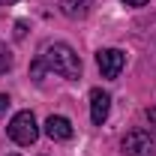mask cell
Masks as SVG:
<instances>
[{"label": "cell", "instance_id": "6da1fadb", "mask_svg": "<svg viewBox=\"0 0 156 156\" xmlns=\"http://www.w3.org/2000/svg\"><path fill=\"white\" fill-rule=\"evenodd\" d=\"M39 60L45 63V72H54V75H60V78H69V81L81 78V60H78V54L66 42H51V45H45L42 54H39Z\"/></svg>", "mask_w": 156, "mask_h": 156}, {"label": "cell", "instance_id": "7a4b0ae2", "mask_svg": "<svg viewBox=\"0 0 156 156\" xmlns=\"http://www.w3.org/2000/svg\"><path fill=\"white\" fill-rule=\"evenodd\" d=\"M6 132H9V138H12L15 144H21V147H30V144L39 138V126H36V117H33V111H18V114L9 120Z\"/></svg>", "mask_w": 156, "mask_h": 156}, {"label": "cell", "instance_id": "3957f363", "mask_svg": "<svg viewBox=\"0 0 156 156\" xmlns=\"http://www.w3.org/2000/svg\"><path fill=\"white\" fill-rule=\"evenodd\" d=\"M123 153L126 156H156V138L147 129H132L123 138Z\"/></svg>", "mask_w": 156, "mask_h": 156}, {"label": "cell", "instance_id": "277c9868", "mask_svg": "<svg viewBox=\"0 0 156 156\" xmlns=\"http://www.w3.org/2000/svg\"><path fill=\"white\" fill-rule=\"evenodd\" d=\"M96 66L102 72V78H117L123 72V66H126V54L120 48H102L96 54Z\"/></svg>", "mask_w": 156, "mask_h": 156}, {"label": "cell", "instance_id": "5b68a950", "mask_svg": "<svg viewBox=\"0 0 156 156\" xmlns=\"http://www.w3.org/2000/svg\"><path fill=\"white\" fill-rule=\"evenodd\" d=\"M108 114H111V96H108L102 87H93V90H90V120H93L96 126H102V123L108 120Z\"/></svg>", "mask_w": 156, "mask_h": 156}, {"label": "cell", "instance_id": "8992f818", "mask_svg": "<svg viewBox=\"0 0 156 156\" xmlns=\"http://www.w3.org/2000/svg\"><path fill=\"white\" fill-rule=\"evenodd\" d=\"M45 135L51 138V141H69L72 138V123L63 114H51L45 120Z\"/></svg>", "mask_w": 156, "mask_h": 156}, {"label": "cell", "instance_id": "52a82bcc", "mask_svg": "<svg viewBox=\"0 0 156 156\" xmlns=\"http://www.w3.org/2000/svg\"><path fill=\"white\" fill-rule=\"evenodd\" d=\"M90 3L93 0H60V12L66 18H84L90 12Z\"/></svg>", "mask_w": 156, "mask_h": 156}, {"label": "cell", "instance_id": "ba28073f", "mask_svg": "<svg viewBox=\"0 0 156 156\" xmlns=\"http://www.w3.org/2000/svg\"><path fill=\"white\" fill-rule=\"evenodd\" d=\"M9 69H12V54H9V48L0 42V75L9 72Z\"/></svg>", "mask_w": 156, "mask_h": 156}, {"label": "cell", "instance_id": "9c48e42d", "mask_svg": "<svg viewBox=\"0 0 156 156\" xmlns=\"http://www.w3.org/2000/svg\"><path fill=\"white\" fill-rule=\"evenodd\" d=\"M42 75H45V63L36 57L33 63H30V78H33V81H42Z\"/></svg>", "mask_w": 156, "mask_h": 156}, {"label": "cell", "instance_id": "30bf717a", "mask_svg": "<svg viewBox=\"0 0 156 156\" xmlns=\"http://www.w3.org/2000/svg\"><path fill=\"white\" fill-rule=\"evenodd\" d=\"M9 102H12V99L6 96V93H0V117H3L6 111H9Z\"/></svg>", "mask_w": 156, "mask_h": 156}, {"label": "cell", "instance_id": "8fae6325", "mask_svg": "<svg viewBox=\"0 0 156 156\" xmlns=\"http://www.w3.org/2000/svg\"><path fill=\"white\" fill-rule=\"evenodd\" d=\"M24 33H27V24L18 21V24H15V39H24Z\"/></svg>", "mask_w": 156, "mask_h": 156}, {"label": "cell", "instance_id": "7c38bea8", "mask_svg": "<svg viewBox=\"0 0 156 156\" xmlns=\"http://www.w3.org/2000/svg\"><path fill=\"white\" fill-rule=\"evenodd\" d=\"M147 120L153 123V129H156V108H147Z\"/></svg>", "mask_w": 156, "mask_h": 156}, {"label": "cell", "instance_id": "4fadbf2b", "mask_svg": "<svg viewBox=\"0 0 156 156\" xmlns=\"http://www.w3.org/2000/svg\"><path fill=\"white\" fill-rule=\"evenodd\" d=\"M123 3H126V6H144L147 0H123Z\"/></svg>", "mask_w": 156, "mask_h": 156}, {"label": "cell", "instance_id": "5bb4252c", "mask_svg": "<svg viewBox=\"0 0 156 156\" xmlns=\"http://www.w3.org/2000/svg\"><path fill=\"white\" fill-rule=\"evenodd\" d=\"M12 3H18V0H0V6H12Z\"/></svg>", "mask_w": 156, "mask_h": 156}, {"label": "cell", "instance_id": "9a60e30c", "mask_svg": "<svg viewBox=\"0 0 156 156\" xmlns=\"http://www.w3.org/2000/svg\"><path fill=\"white\" fill-rule=\"evenodd\" d=\"M9 156H18V153H9Z\"/></svg>", "mask_w": 156, "mask_h": 156}]
</instances>
